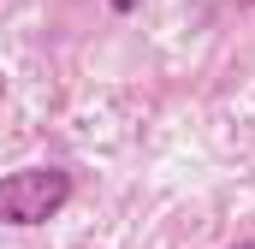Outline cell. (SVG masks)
<instances>
[{
	"mask_svg": "<svg viewBox=\"0 0 255 249\" xmlns=\"http://www.w3.org/2000/svg\"><path fill=\"white\" fill-rule=\"evenodd\" d=\"M71 202V172L60 166H24L0 178V226H48Z\"/></svg>",
	"mask_w": 255,
	"mask_h": 249,
	"instance_id": "obj_1",
	"label": "cell"
},
{
	"mask_svg": "<svg viewBox=\"0 0 255 249\" xmlns=\"http://www.w3.org/2000/svg\"><path fill=\"white\" fill-rule=\"evenodd\" d=\"M130 6H136V0H113V12H130Z\"/></svg>",
	"mask_w": 255,
	"mask_h": 249,
	"instance_id": "obj_2",
	"label": "cell"
},
{
	"mask_svg": "<svg viewBox=\"0 0 255 249\" xmlns=\"http://www.w3.org/2000/svg\"><path fill=\"white\" fill-rule=\"evenodd\" d=\"M226 249H255V244H226Z\"/></svg>",
	"mask_w": 255,
	"mask_h": 249,
	"instance_id": "obj_3",
	"label": "cell"
}]
</instances>
